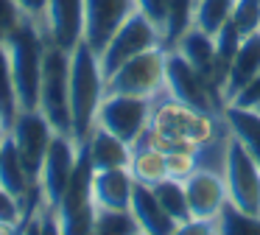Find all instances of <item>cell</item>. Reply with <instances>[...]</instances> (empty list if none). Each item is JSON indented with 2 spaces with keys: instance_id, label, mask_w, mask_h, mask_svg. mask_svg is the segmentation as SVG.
Segmentation results:
<instances>
[{
  "instance_id": "obj_17",
  "label": "cell",
  "mask_w": 260,
  "mask_h": 235,
  "mask_svg": "<svg viewBox=\"0 0 260 235\" xmlns=\"http://www.w3.org/2000/svg\"><path fill=\"white\" fill-rule=\"evenodd\" d=\"M176 50H179L182 56H185L187 62H190L193 67H196L199 73H204V76L210 78V81L215 84V87L221 90V95H224V87H226V70L221 67L218 56H215V37L207 31H202L199 25H190L185 34L179 37V42L174 45Z\"/></svg>"
},
{
  "instance_id": "obj_24",
  "label": "cell",
  "mask_w": 260,
  "mask_h": 235,
  "mask_svg": "<svg viewBox=\"0 0 260 235\" xmlns=\"http://www.w3.org/2000/svg\"><path fill=\"white\" fill-rule=\"evenodd\" d=\"M154 193H157L159 204L165 207V213H168L171 218H174L176 224H179V229L185 227L187 221H190V204H187V190H185V182H179V179H162V182L154 185Z\"/></svg>"
},
{
  "instance_id": "obj_20",
  "label": "cell",
  "mask_w": 260,
  "mask_h": 235,
  "mask_svg": "<svg viewBox=\"0 0 260 235\" xmlns=\"http://www.w3.org/2000/svg\"><path fill=\"white\" fill-rule=\"evenodd\" d=\"M87 151H90V160L95 165V171H107V168H129L132 162V149L123 137L112 134L109 129L104 126H92L90 137L84 140Z\"/></svg>"
},
{
  "instance_id": "obj_7",
  "label": "cell",
  "mask_w": 260,
  "mask_h": 235,
  "mask_svg": "<svg viewBox=\"0 0 260 235\" xmlns=\"http://www.w3.org/2000/svg\"><path fill=\"white\" fill-rule=\"evenodd\" d=\"M162 45V31L148 20L143 11H132L120 28L109 37V42L101 48L98 53V62H101V70H104V78L112 76L120 65H126L129 59L146 53V50Z\"/></svg>"
},
{
  "instance_id": "obj_39",
  "label": "cell",
  "mask_w": 260,
  "mask_h": 235,
  "mask_svg": "<svg viewBox=\"0 0 260 235\" xmlns=\"http://www.w3.org/2000/svg\"><path fill=\"white\" fill-rule=\"evenodd\" d=\"M0 232H14L12 227H6V224H0Z\"/></svg>"
},
{
  "instance_id": "obj_15",
  "label": "cell",
  "mask_w": 260,
  "mask_h": 235,
  "mask_svg": "<svg viewBox=\"0 0 260 235\" xmlns=\"http://www.w3.org/2000/svg\"><path fill=\"white\" fill-rule=\"evenodd\" d=\"M87 28V0H48L45 9V31L48 39L73 50L84 39Z\"/></svg>"
},
{
  "instance_id": "obj_11",
  "label": "cell",
  "mask_w": 260,
  "mask_h": 235,
  "mask_svg": "<svg viewBox=\"0 0 260 235\" xmlns=\"http://www.w3.org/2000/svg\"><path fill=\"white\" fill-rule=\"evenodd\" d=\"M9 134H12L14 143H17L28 171L34 173V179L40 182L42 162H45V154H48V149H51L53 137H56V129L51 126V121H48L40 109H17L12 126H9Z\"/></svg>"
},
{
  "instance_id": "obj_30",
  "label": "cell",
  "mask_w": 260,
  "mask_h": 235,
  "mask_svg": "<svg viewBox=\"0 0 260 235\" xmlns=\"http://www.w3.org/2000/svg\"><path fill=\"white\" fill-rule=\"evenodd\" d=\"M165 162H168V177L185 182L196 168H202V151H196V149H171V151H165Z\"/></svg>"
},
{
  "instance_id": "obj_6",
  "label": "cell",
  "mask_w": 260,
  "mask_h": 235,
  "mask_svg": "<svg viewBox=\"0 0 260 235\" xmlns=\"http://www.w3.org/2000/svg\"><path fill=\"white\" fill-rule=\"evenodd\" d=\"M92 177L95 165L90 160V151L81 143L79 162L73 168V177L68 182L62 201H59V218H62V232L64 235H81L92 232V218H95V199H92Z\"/></svg>"
},
{
  "instance_id": "obj_18",
  "label": "cell",
  "mask_w": 260,
  "mask_h": 235,
  "mask_svg": "<svg viewBox=\"0 0 260 235\" xmlns=\"http://www.w3.org/2000/svg\"><path fill=\"white\" fill-rule=\"evenodd\" d=\"M129 210L135 213L137 224H140V232H148V235L179 232V224L165 213V207L159 204V199H157V193H154L151 185L135 182V193H132Z\"/></svg>"
},
{
  "instance_id": "obj_34",
  "label": "cell",
  "mask_w": 260,
  "mask_h": 235,
  "mask_svg": "<svg viewBox=\"0 0 260 235\" xmlns=\"http://www.w3.org/2000/svg\"><path fill=\"white\" fill-rule=\"evenodd\" d=\"M137 11H143V14L148 17V20L154 22V25L162 31L165 28V14H168V0H135Z\"/></svg>"
},
{
  "instance_id": "obj_36",
  "label": "cell",
  "mask_w": 260,
  "mask_h": 235,
  "mask_svg": "<svg viewBox=\"0 0 260 235\" xmlns=\"http://www.w3.org/2000/svg\"><path fill=\"white\" fill-rule=\"evenodd\" d=\"M230 104L232 106H246V109H254V106L260 104V73L241 90V93L235 95V98L230 101Z\"/></svg>"
},
{
  "instance_id": "obj_32",
  "label": "cell",
  "mask_w": 260,
  "mask_h": 235,
  "mask_svg": "<svg viewBox=\"0 0 260 235\" xmlns=\"http://www.w3.org/2000/svg\"><path fill=\"white\" fill-rule=\"evenodd\" d=\"M241 39L243 37L238 34V28L232 25V22H224V25H221V31L215 34V56H218V62H221V67H224V70H230V62H232V56H235Z\"/></svg>"
},
{
  "instance_id": "obj_38",
  "label": "cell",
  "mask_w": 260,
  "mask_h": 235,
  "mask_svg": "<svg viewBox=\"0 0 260 235\" xmlns=\"http://www.w3.org/2000/svg\"><path fill=\"white\" fill-rule=\"evenodd\" d=\"M9 126H12V123H9V118H6V112L0 109V137H3V134L9 132Z\"/></svg>"
},
{
  "instance_id": "obj_4",
  "label": "cell",
  "mask_w": 260,
  "mask_h": 235,
  "mask_svg": "<svg viewBox=\"0 0 260 235\" xmlns=\"http://www.w3.org/2000/svg\"><path fill=\"white\" fill-rule=\"evenodd\" d=\"M165 90L179 104L207 115H221L226 106L221 90L204 73H199L176 48H165Z\"/></svg>"
},
{
  "instance_id": "obj_10",
  "label": "cell",
  "mask_w": 260,
  "mask_h": 235,
  "mask_svg": "<svg viewBox=\"0 0 260 235\" xmlns=\"http://www.w3.org/2000/svg\"><path fill=\"white\" fill-rule=\"evenodd\" d=\"M154 98H140V95H120L107 93L98 109V126L109 129L112 134L123 137L129 145H135L151 126Z\"/></svg>"
},
{
  "instance_id": "obj_27",
  "label": "cell",
  "mask_w": 260,
  "mask_h": 235,
  "mask_svg": "<svg viewBox=\"0 0 260 235\" xmlns=\"http://www.w3.org/2000/svg\"><path fill=\"white\" fill-rule=\"evenodd\" d=\"M232 6L235 0H196V11H193V25H199L207 34H218L224 22H230Z\"/></svg>"
},
{
  "instance_id": "obj_37",
  "label": "cell",
  "mask_w": 260,
  "mask_h": 235,
  "mask_svg": "<svg viewBox=\"0 0 260 235\" xmlns=\"http://www.w3.org/2000/svg\"><path fill=\"white\" fill-rule=\"evenodd\" d=\"M14 3L23 9V14L34 17L37 22L45 25V9H48V0H14Z\"/></svg>"
},
{
  "instance_id": "obj_12",
  "label": "cell",
  "mask_w": 260,
  "mask_h": 235,
  "mask_svg": "<svg viewBox=\"0 0 260 235\" xmlns=\"http://www.w3.org/2000/svg\"><path fill=\"white\" fill-rule=\"evenodd\" d=\"M79 149H81L79 140L73 134H62V132H56L51 149H48L42 171H40V190H42V199L51 207H59L64 190H68L73 168L79 162Z\"/></svg>"
},
{
  "instance_id": "obj_25",
  "label": "cell",
  "mask_w": 260,
  "mask_h": 235,
  "mask_svg": "<svg viewBox=\"0 0 260 235\" xmlns=\"http://www.w3.org/2000/svg\"><path fill=\"white\" fill-rule=\"evenodd\" d=\"M193 11H196V0H168V14H165L162 28L165 48H174L182 34L193 25Z\"/></svg>"
},
{
  "instance_id": "obj_28",
  "label": "cell",
  "mask_w": 260,
  "mask_h": 235,
  "mask_svg": "<svg viewBox=\"0 0 260 235\" xmlns=\"http://www.w3.org/2000/svg\"><path fill=\"white\" fill-rule=\"evenodd\" d=\"M215 232L224 235H260V216H252L246 210H238L226 201L221 216L215 218Z\"/></svg>"
},
{
  "instance_id": "obj_35",
  "label": "cell",
  "mask_w": 260,
  "mask_h": 235,
  "mask_svg": "<svg viewBox=\"0 0 260 235\" xmlns=\"http://www.w3.org/2000/svg\"><path fill=\"white\" fill-rule=\"evenodd\" d=\"M23 17H25L23 9H20L14 0H0V34H3V37L17 28V22L23 20Z\"/></svg>"
},
{
  "instance_id": "obj_31",
  "label": "cell",
  "mask_w": 260,
  "mask_h": 235,
  "mask_svg": "<svg viewBox=\"0 0 260 235\" xmlns=\"http://www.w3.org/2000/svg\"><path fill=\"white\" fill-rule=\"evenodd\" d=\"M230 22L238 28L241 37H249V34L260 31V0H235Z\"/></svg>"
},
{
  "instance_id": "obj_13",
  "label": "cell",
  "mask_w": 260,
  "mask_h": 235,
  "mask_svg": "<svg viewBox=\"0 0 260 235\" xmlns=\"http://www.w3.org/2000/svg\"><path fill=\"white\" fill-rule=\"evenodd\" d=\"M0 185H3L14 199L23 201L25 216L45 201L42 199V190H40V182H37L34 173L28 171L17 143H14V137L9 132L0 137Z\"/></svg>"
},
{
  "instance_id": "obj_3",
  "label": "cell",
  "mask_w": 260,
  "mask_h": 235,
  "mask_svg": "<svg viewBox=\"0 0 260 235\" xmlns=\"http://www.w3.org/2000/svg\"><path fill=\"white\" fill-rule=\"evenodd\" d=\"M104 70L98 53L81 39L70 50V118H73V137L84 143L98 121V109L107 95Z\"/></svg>"
},
{
  "instance_id": "obj_23",
  "label": "cell",
  "mask_w": 260,
  "mask_h": 235,
  "mask_svg": "<svg viewBox=\"0 0 260 235\" xmlns=\"http://www.w3.org/2000/svg\"><path fill=\"white\" fill-rule=\"evenodd\" d=\"M221 121L230 126V134H235V137L246 145L249 154L254 157V162L260 165V112L246 109V106L226 104L224 112H221Z\"/></svg>"
},
{
  "instance_id": "obj_40",
  "label": "cell",
  "mask_w": 260,
  "mask_h": 235,
  "mask_svg": "<svg viewBox=\"0 0 260 235\" xmlns=\"http://www.w3.org/2000/svg\"><path fill=\"white\" fill-rule=\"evenodd\" d=\"M254 109H257V112H260V104H257V106H254Z\"/></svg>"
},
{
  "instance_id": "obj_21",
  "label": "cell",
  "mask_w": 260,
  "mask_h": 235,
  "mask_svg": "<svg viewBox=\"0 0 260 235\" xmlns=\"http://www.w3.org/2000/svg\"><path fill=\"white\" fill-rule=\"evenodd\" d=\"M132 193H135V177L129 168H107V171H95V177H92L95 207L126 210L132 204Z\"/></svg>"
},
{
  "instance_id": "obj_8",
  "label": "cell",
  "mask_w": 260,
  "mask_h": 235,
  "mask_svg": "<svg viewBox=\"0 0 260 235\" xmlns=\"http://www.w3.org/2000/svg\"><path fill=\"white\" fill-rule=\"evenodd\" d=\"M224 182L230 204L260 216V165L235 134L224 145Z\"/></svg>"
},
{
  "instance_id": "obj_29",
  "label": "cell",
  "mask_w": 260,
  "mask_h": 235,
  "mask_svg": "<svg viewBox=\"0 0 260 235\" xmlns=\"http://www.w3.org/2000/svg\"><path fill=\"white\" fill-rule=\"evenodd\" d=\"M0 109L6 112L9 123L14 121L20 104H17V93H14V76H12V59H9V48H6V37L0 34Z\"/></svg>"
},
{
  "instance_id": "obj_5",
  "label": "cell",
  "mask_w": 260,
  "mask_h": 235,
  "mask_svg": "<svg viewBox=\"0 0 260 235\" xmlns=\"http://www.w3.org/2000/svg\"><path fill=\"white\" fill-rule=\"evenodd\" d=\"M40 112L62 134H73L70 118V50L48 39L40 84Z\"/></svg>"
},
{
  "instance_id": "obj_33",
  "label": "cell",
  "mask_w": 260,
  "mask_h": 235,
  "mask_svg": "<svg viewBox=\"0 0 260 235\" xmlns=\"http://www.w3.org/2000/svg\"><path fill=\"white\" fill-rule=\"evenodd\" d=\"M23 218H25L23 201L14 199V196L0 185V224H6V227H12L14 232H17L20 224H23Z\"/></svg>"
},
{
  "instance_id": "obj_22",
  "label": "cell",
  "mask_w": 260,
  "mask_h": 235,
  "mask_svg": "<svg viewBox=\"0 0 260 235\" xmlns=\"http://www.w3.org/2000/svg\"><path fill=\"white\" fill-rule=\"evenodd\" d=\"M129 171L135 177V182L143 185H157L162 179H168V162H165V151L159 145H154L148 140V134H143L140 140L135 143L132 149V162H129Z\"/></svg>"
},
{
  "instance_id": "obj_14",
  "label": "cell",
  "mask_w": 260,
  "mask_h": 235,
  "mask_svg": "<svg viewBox=\"0 0 260 235\" xmlns=\"http://www.w3.org/2000/svg\"><path fill=\"white\" fill-rule=\"evenodd\" d=\"M187 190V204H190V221H210L215 224V218L221 216L224 204L230 201L226 196V182L224 173L213 171V168H196L190 177L185 179Z\"/></svg>"
},
{
  "instance_id": "obj_19",
  "label": "cell",
  "mask_w": 260,
  "mask_h": 235,
  "mask_svg": "<svg viewBox=\"0 0 260 235\" xmlns=\"http://www.w3.org/2000/svg\"><path fill=\"white\" fill-rule=\"evenodd\" d=\"M260 73V31L249 34L241 39L235 56L230 62V70H226V87H224V101L230 104L249 81Z\"/></svg>"
},
{
  "instance_id": "obj_26",
  "label": "cell",
  "mask_w": 260,
  "mask_h": 235,
  "mask_svg": "<svg viewBox=\"0 0 260 235\" xmlns=\"http://www.w3.org/2000/svg\"><path fill=\"white\" fill-rule=\"evenodd\" d=\"M92 232H104V235H126V232H140L135 213L126 207H95V218H92Z\"/></svg>"
},
{
  "instance_id": "obj_1",
  "label": "cell",
  "mask_w": 260,
  "mask_h": 235,
  "mask_svg": "<svg viewBox=\"0 0 260 235\" xmlns=\"http://www.w3.org/2000/svg\"><path fill=\"white\" fill-rule=\"evenodd\" d=\"M218 118L221 115H207L193 106L179 104L176 98H165L154 104L151 112V126H148V140L159 145L162 151L171 149H196L204 151L215 143L218 134Z\"/></svg>"
},
{
  "instance_id": "obj_9",
  "label": "cell",
  "mask_w": 260,
  "mask_h": 235,
  "mask_svg": "<svg viewBox=\"0 0 260 235\" xmlns=\"http://www.w3.org/2000/svg\"><path fill=\"white\" fill-rule=\"evenodd\" d=\"M104 87H107V93L157 98L165 90V45H157V48L120 65L112 76H107Z\"/></svg>"
},
{
  "instance_id": "obj_2",
  "label": "cell",
  "mask_w": 260,
  "mask_h": 235,
  "mask_svg": "<svg viewBox=\"0 0 260 235\" xmlns=\"http://www.w3.org/2000/svg\"><path fill=\"white\" fill-rule=\"evenodd\" d=\"M6 48L12 59L14 93L20 109H40V84H42V62L48 48V31L42 22L25 14L14 31L6 34Z\"/></svg>"
},
{
  "instance_id": "obj_16",
  "label": "cell",
  "mask_w": 260,
  "mask_h": 235,
  "mask_svg": "<svg viewBox=\"0 0 260 235\" xmlns=\"http://www.w3.org/2000/svg\"><path fill=\"white\" fill-rule=\"evenodd\" d=\"M132 11H137L135 0H87V28H84L87 45L95 53H101V48L109 42V37L118 31L120 22Z\"/></svg>"
}]
</instances>
